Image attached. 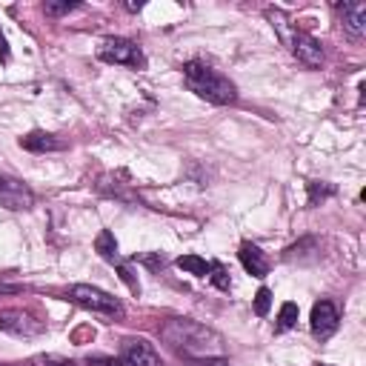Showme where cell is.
Returning a JSON list of instances; mask_svg holds the SVG:
<instances>
[{"label":"cell","mask_w":366,"mask_h":366,"mask_svg":"<svg viewBox=\"0 0 366 366\" xmlns=\"http://www.w3.org/2000/svg\"><path fill=\"white\" fill-rule=\"evenodd\" d=\"M160 337L172 349H177L183 357H220V352H223V337L214 329H209L192 317L166 320L160 326Z\"/></svg>","instance_id":"obj_1"},{"label":"cell","mask_w":366,"mask_h":366,"mask_svg":"<svg viewBox=\"0 0 366 366\" xmlns=\"http://www.w3.org/2000/svg\"><path fill=\"white\" fill-rule=\"evenodd\" d=\"M183 83H186L189 92H194L197 97H203V100H209L214 106L234 103V97H237L234 83L226 74H220L217 69H212L209 63H203V60H189L183 66Z\"/></svg>","instance_id":"obj_2"},{"label":"cell","mask_w":366,"mask_h":366,"mask_svg":"<svg viewBox=\"0 0 366 366\" xmlns=\"http://www.w3.org/2000/svg\"><path fill=\"white\" fill-rule=\"evenodd\" d=\"M97 57L103 63H114V66H129V69H146V54L143 49L129 40V37H106L97 46Z\"/></svg>","instance_id":"obj_3"},{"label":"cell","mask_w":366,"mask_h":366,"mask_svg":"<svg viewBox=\"0 0 366 366\" xmlns=\"http://www.w3.org/2000/svg\"><path fill=\"white\" fill-rule=\"evenodd\" d=\"M69 297H71L77 306H83V309L103 312V315H109V317H123V303H120L114 295H109V292H103V289H97V286L77 283V286L69 289Z\"/></svg>","instance_id":"obj_4"},{"label":"cell","mask_w":366,"mask_h":366,"mask_svg":"<svg viewBox=\"0 0 366 366\" xmlns=\"http://www.w3.org/2000/svg\"><path fill=\"white\" fill-rule=\"evenodd\" d=\"M0 329L14 335V337H34L46 329V323L37 320L26 309H6V312H0Z\"/></svg>","instance_id":"obj_5"},{"label":"cell","mask_w":366,"mask_h":366,"mask_svg":"<svg viewBox=\"0 0 366 366\" xmlns=\"http://www.w3.org/2000/svg\"><path fill=\"white\" fill-rule=\"evenodd\" d=\"M120 360L126 366H163L157 349L146 337H126L120 343Z\"/></svg>","instance_id":"obj_6"},{"label":"cell","mask_w":366,"mask_h":366,"mask_svg":"<svg viewBox=\"0 0 366 366\" xmlns=\"http://www.w3.org/2000/svg\"><path fill=\"white\" fill-rule=\"evenodd\" d=\"M0 206L14 209V212L31 209V206H34V192H31L23 180H17V177L0 174Z\"/></svg>","instance_id":"obj_7"},{"label":"cell","mask_w":366,"mask_h":366,"mask_svg":"<svg viewBox=\"0 0 366 366\" xmlns=\"http://www.w3.org/2000/svg\"><path fill=\"white\" fill-rule=\"evenodd\" d=\"M292 54L297 57V63H303L306 69H320L323 66V46L317 37H312L309 31H295L292 34Z\"/></svg>","instance_id":"obj_8"},{"label":"cell","mask_w":366,"mask_h":366,"mask_svg":"<svg viewBox=\"0 0 366 366\" xmlns=\"http://www.w3.org/2000/svg\"><path fill=\"white\" fill-rule=\"evenodd\" d=\"M309 323H312V335H315L317 340H326V337H332V335L337 332L340 315H337L335 303H329V300H317V303L312 306V317H309Z\"/></svg>","instance_id":"obj_9"},{"label":"cell","mask_w":366,"mask_h":366,"mask_svg":"<svg viewBox=\"0 0 366 366\" xmlns=\"http://www.w3.org/2000/svg\"><path fill=\"white\" fill-rule=\"evenodd\" d=\"M337 11L343 17V31L352 40H360L366 34V3H337Z\"/></svg>","instance_id":"obj_10"},{"label":"cell","mask_w":366,"mask_h":366,"mask_svg":"<svg viewBox=\"0 0 366 366\" xmlns=\"http://www.w3.org/2000/svg\"><path fill=\"white\" fill-rule=\"evenodd\" d=\"M237 257H240V263H243V269H246L249 274H254V277H266V274H269V257H266V252H263L257 243L243 240Z\"/></svg>","instance_id":"obj_11"},{"label":"cell","mask_w":366,"mask_h":366,"mask_svg":"<svg viewBox=\"0 0 366 366\" xmlns=\"http://www.w3.org/2000/svg\"><path fill=\"white\" fill-rule=\"evenodd\" d=\"M20 146H23L26 152H34V154L63 152V149H66V143L57 140V137L49 134V132H29V134H23V137H20Z\"/></svg>","instance_id":"obj_12"},{"label":"cell","mask_w":366,"mask_h":366,"mask_svg":"<svg viewBox=\"0 0 366 366\" xmlns=\"http://www.w3.org/2000/svg\"><path fill=\"white\" fill-rule=\"evenodd\" d=\"M320 254V246H317V240L315 237H303V240H297L295 246H289L286 252H283V260L286 263H306V260H315Z\"/></svg>","instance_id":"obj_13"},{"label":"cell","mask_w":366,"mask_h":366,"mask_svg":"<svg viewBox=\"0 0 366 366\" xmlns=\"http://www.w3.org/2000/svg\"><path fill=\"white\" fill-rule=\"evenodd\" d=\"M94 252H97L103 260H109L112 266H117V263H120V254H117V240H114V234H112L109 229H103V232L94 237Z\"/></svg>","instance_id":"obj_14"},{"label":"cell","mask_w":366,"mask_h":366,"mask_svg":"<svg viewBox=\"0 0 366 366\" xmlns=\"http://www.w3.org/2000/svg\"><path fill=\"white\" fill-rule=\"evenodd\" d=\"M306 192H309V206H320L323 200H329V197L337 194V189L332 183H323V180H309L306 183Z\"/></svg>","instance_id":"obj_15"},{"label":"cell","mask_w":366,"mask_h":366,"mask_svg":"<svg viewBox=\"0 0 366 366\" xmlns=\"http://www.w3.org/2000/svg\"><path fill=\"white\" fill-rule=\"evenodd\" d=\"M183 272H189V274H197V277H209V260H203V257H197V254H183V257H177L174 260Z\"/></svg>","instance_id":"obj_16"},{"label":"cell","mask_w":366,"mask_h":366,"mask_svg":"<svg viewBox=\"0 0 366 366\" xmlns=\"http://www.w3.org/2000/svg\"><path fill=\"white\" fill-rule=\"evenodd\" d=\"M297 315H300V309H297V303H292V300H286L283 306H280V315H277V323H274V332L280 335V332H289L295 323H297Z\"/></svg>","instance_id":"obj_17"},{"label":"cell","mask_w":366,"mask_h":366,"mask_svg":"<svg viewBox=\"0 0 366 366\" xmlns=\"http://www.w3.org/2000/svg\"><path fill=\"white\" fill-rule=\"evenodd\" d=\"M209 280H212L220 292H229V289H232V277H229V272H226L223 263H212V266H209Z\"/></svg>","instance_id":"obj_18"},{"label":"cell","mask_w":366,"mask_h":366,"mask_svg":"<svg viewBox=\"0 0 366 366\" xmlns=\"http://www.w3.org/2000/svg\"><path fill=\"white\" fill-rule=\"evenodd\" d=\"M269 306H272V292L266 286H260L254 295V315H260V317L269 315Z\"/></svg>","instance_id":"obj_19"},{"label":"cell","mask_w":366,"mask_h":366,"mask_svg":"<svg viewBox=\"0 0 366 366\" xmlns=\"http://www.w3.org/2000/svg\"><path fill=\"white\" fill-rule=\"evenodd\" d=\"M0 366H74L71 360H57V357H34L26 363H0Z\"/></svg>","instance_id":"obj_20"},{"label":"cell","mask_w":366,"mask_h":366,"mask_svg":"<svg viewBox=\"0 0 366 366\" xmlns=\"http://www.w3.org/2000/svg\"><path fill=\"white\" fill-rule=\"evenodd\" d=\"M43 9H46V14H51V17H60V14H69V11L80 9V3H46Z\"/></svg>","instance_id":"obj_21"},{"label":"cell","mask_w":366,"mask_h":366,"mask_svg":"<svg viewBox=\"0 0 366 366\" xmlns=\"http://www.w3.org/2000/svg\"><path fill=\"white\" fill-rule=\"evenodd\" d=\"M189 366H229L226 357H186Z\"/></svg>","instance_id":"obj_22"},{"label":"cell","mask_w":366,"mask_h":366,"mask_svg":"<svg viewBox=\"0 0 366 366\" xmlns=\"http://www.w3.org/2000/svg\"><path fill=\"white\" fill-rule=\"evenodd\" d=\"M89 366H126L120 357H103V355H94L89 357Z\"/></svg>","instance_id":"obj_23"},{"label":"cell","mask_w":366,"mask_h":366,"mask_svg":"<svg viewBox=\"0 0 366 366\" xmlns=\"http://www.w3.org/2000/svg\"><path fill=\"white\" fill-rule=\"evenodd\" d=\"M9 54H11V51H9V43H6V37H3V31H0V60L6 63V60H9Z\"/></svg>","instance_id":"obj_24"},{"label":"cell","mask_w":366,"mask_h":366,"mask_svg":"<svg viewBox=\"0 0 366 366\" xmlns=\"http://www.w3.org/2000/svg\"><path fill=\"white\" fill-rule=\"evenodd\" d=\"M126 9H129V11H140V9H143V3H126Z\"/></svg>","instance_id":"obj_25"},{"label":"cell","mask_w":366,"mask_h":366,"mask_svg":"<svg viewBox=\"0 0 366 366\" xmlns=\"http://www.w3.org/2000/svg\"><path fill=\"white\" fill-rule=\"evenodd\" d=\"M0 292H17V286H0Z\"/></svg>","instance_id":"obj_26"},{"label":"cell","mask_w":366,"mask_h":366,"mask_svg":"<svg viewBox=\"0 0 366 366\" xmlns=\"http://www.w3.org/2000/svg\"><path fill=\"white\" fill-rule=\"evenodd\" d=\"M320 366H329V363H320Z\"/></svg>","instance_id":"obj_27"}]
</instances>
